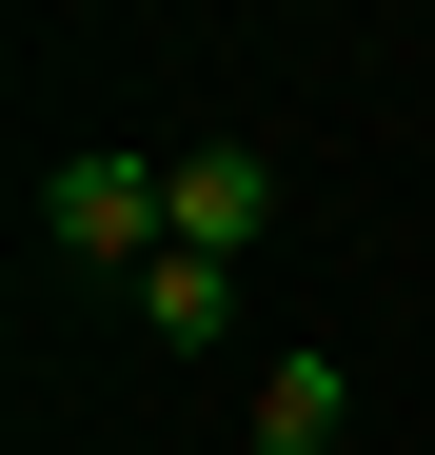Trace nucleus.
<instances>
[{"mask_svg":"<svg viewBox=\"0 0 435 455\" xmlns=\"http://www.w3.org/2000/svg\"><path fill=\"white\" fill-rule=\"evenodd\" d=\"M40 238H59V258L159 277V238H178V159H138V139H80V159L40 179Z\"/></svg>","mask_w":435,"mask_h":455,"instance_id":"f257e3e1","label":"nucleus"},{"mask_svg":"<svg viewBox=\"0 0 435 455\" xmlns=\"http://www.w3.org/2000/svg\"><path fill=\"white\" fill-rule=\"evenodd\" d=\"M138 337H159V356H218V337H238V277H218V258H159V277H138Z\"/></svg>","mask_w":435,"mask_h":455,"instance_id":"20e7f679","label":"nucleus"},{"mask_svg":"<svg viewBox=\"0 0 435 455\" xmlns=\"http://www.w3.org/2000/svg\"><path fill=\"white\" fill-rule=\"evenodd\" d=\"M336 416H356V376L297 337V356H257V416H238V435H257V455H336Z\"/></svg>","mask_w":435,"mask_h":455,"instance_id":"7ed1b4c3","label":"nucleus"},{"mask_svg":"<svg viewBox=\"0 0 435 455\" xmlns=\"http://www.w3.org/2000/svg\"><path fill=\"white\" fill-rule=\"evenodd\" d=\"M277 238V159H257V139H178V238L159 258H218V277H238Z\"/></svg>","mask_w":435,"mask_h":455,"instance_id":"f03ea898","label":"nucleus"}]
</instances>
